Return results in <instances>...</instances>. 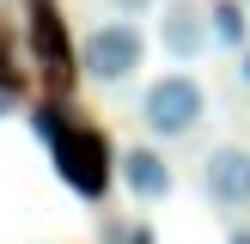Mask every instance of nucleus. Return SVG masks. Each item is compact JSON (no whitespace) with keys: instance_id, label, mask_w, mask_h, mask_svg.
Wrapping results in <instances>:
<instances>
[{"instance_id":"obj_1","label":"nucleus","mask_w":250,"mask_h":244,"mask_svg":"<svg viewBox=\"0 0 250 244\" xmlns=\"http://www.w3.org/2000/svg\"><path fill=\"white\" fill-rule=\"evenodd\" d=\"M208 122V92L195 73H159L141 92V128L153 141H183Z\"/></svg>"},{"instance_id":"obj_2","label":"nucleus","mask_w":250,"mask_h":244,"mask_svg":"<svg viewBox=\"0 0 250 244\" xmlns=\"http://www.w3.org/2000/svg\"><path fill=\"white\" fill-rule=\"evenodd\" d=\"M49 153H55V171H61V183H67L73 195L98 202V195L110 189V171H116V159H110V141H104L98 128L67 122V134H61Z\"/></svg>"},{"instance_id":"obj_3","label":"nucleus","mask_w":250,"mask_h":244,"mask_svg":"<svg viewBox=\"0 0 250 244\" xmlns=\"http://www.w3.org/2000/svg\"><path fill=\"white\" fill-rule=\"evenodd\" d=\"M141 61H146V37H141V24H128V19L92 24V31H85V43H80V67L92 73L98 85L134 80V73H141Z\"/></svg>"},{"instance_id":"obj_4","label":"nucleus","mask_w":250,"mask_h":244,"mask_svg":"<svg viewBox=\"0 0 250 244\" xmlns=\"http://www.w3.org/2000/svg\"><path fill=\"white\" fill-rule=\"evenodd\" d=\"M202 195L220 207V214H244L250 207V146L226 141L202 159Z\"/></svg>"},{"instance_id":"obj_5","label":"nucleus","mask_w":250,"mask_h":244,"mask_svg":"<svg viewBox=\"0 0 250 244\" xmlns=\"http://www.w3.org/2000/svg\"><path fill=\"white\" fill-rule=\"evenodd\" d=\"M159 43H165L171 61H195L214 43V24H208V12L189 6V0H165V12H159Z\"/></svg>"},{"instance_id":"obj_6","label":"nucleus","mask_w":250,"mask_h":244,"mask_svg":"<svg viewBox=\"0 0 250 244\" xmlns=\"http://www.w3.org/2000/svg\"><path fill=\"white\" fill-rule=\"evenodd\" d=\"M116 171H122V183H128V195H134V202H165V195H171V183H177L159 146H128Z\"/></svg>"},{"instance_id":"obj_7","label":"nucleus","mask_w":250,"mask_h":244,"mask_svg":"<svg viewBox=\"0 0 250 244\" xmlns=\"http://www.w3.org/2000/svg\"><path fill=\"white\" fill-rule=\"evenodd\" d=\"M31 49H37V61H43L55 80H73V49H67V31H61V12L49 6V0L31 6Z\"/></svg>"},{"instance_id":"obj_8","label":"nucleus","mask_w":250,"mask_h":244,"mask_svg":"<svg viewBox=\"0 0 250 244\" xmlns=\"http://www.w3.org/2000/svg\"><path fill=\"white\" fill-rule=\"evenodd\" d=\"M244 0H220L214 12H208V24H214V43L220 49H250V19H244Z\"/></svg>"},{"instance_id":"obj_9","label":"nucleus","mask_w":250,"mask_h":244,"mask_svg":"<svg viewBox=\"0 0 250 244\" xmlns=\"http://www.w3.org/2000/svg\"><path fill=\"white\" fill-rule=\"evenodd\" d=\"M31 128H37V134H43V141H49V146H55V141H61V134H67V116H61V104H43V110H37V116H31Z\"/></svg>"},{"instance_id":"obj_10","label":"nucleus","mask_w":250,"mask_h":244,"mask_svg":"<svg viewBox=\"0 0 250 244\" xmlns=\"http://www.w3.org/2000/svg\"><path fill=\"white\" fill-rule=\"evenodd\" d=\"M0 85L19 92V67H12V37H6V31H0Z\"/></svg>"},{"instance_id":"obj_11","label":"nucleus","mask_w":250,"mask_h":244,"mask_svg":"<svg viewBox=\"0 0 250 244\" xmlns=\"http://www.w3.org/2000/svg\"><path fill=\"white\" fill-rule=\"evenodd\" d=\"M110 6H116L122 19H128V12H146V6H153V0H110Z\"/></svg>"},{"instance_id":"obj_12","label":"nucleus","mask_w":250,"mask_h":244,"mask_svg":"<svg viewBox=\"0 0 250 244\" xmlns=\"http://www.w3.org/2000/svg\"><path fill=\"white\" fill-rule=\"evenodd\" d=\"M238 73H244V85H250V49H238Z\"/></svg>"},{"instance_id":"obj_13","label":"nucleus","mask_w":250,"mask_h":244,"mask_svg":"<svg viewBox=\"0 0 250 244\" xmlns=\"http://www.w3.org/2000/svg\"><path fill=\"white\" fill-rule=\"evenodd\" d=\"M6 110H12V92H6V85H0V116H6Z\"/></svg>"},{"instance_id":"obj_14","label":"nucleus","mask_w":250,"mask_h":244,"mask_svg":"<svg viewBox=\"0 0 250 244\" xmlns=\"http://www.w3.org/2000/svg\"><path fill=\"white\" fill-rule=\"evenodd\" d=\"M232 244H250V226H238V232H232Z\"/></svg>"},{"instance_id":"obj_15","label":"nucleus","mask_w":250,"mask_h":244,"mask_svg":"<svg viewBox=\"0 0 250 244\" xmlns=\"http://www.w3.org/2000/svg\"><path fill=\"white\" fill-rule=\"evenodd\" d=\"M244 6H250V0H244Z\"/></svg>"}]
</instances>
